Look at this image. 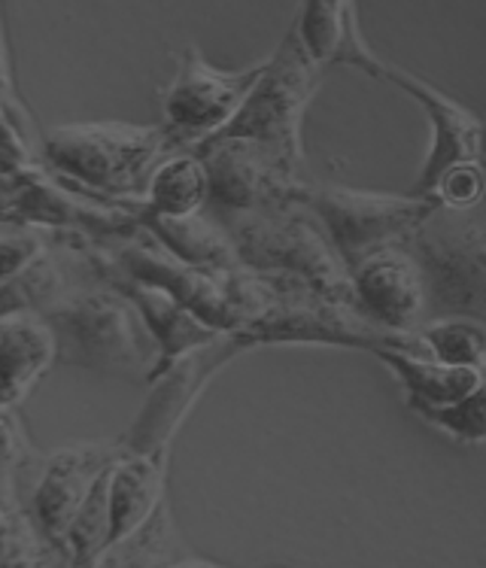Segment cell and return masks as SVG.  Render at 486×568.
<instances>
[{
	"instance_id": "7c38bea8",
	"label": "cell",
	"mask_w": 486,
	"mask_h": 568,
	"mask_svg": "<svg viewBox=\"0 0 486 568\" xmlns=\"http://www.w3.org/2000/svg\"><path fill=\"white\" fill-rule=\"evenodd\" d=\"M122 453H125L122 442L77 444L49 456L47 463L37 468L28 508L34 514L40 532L59 550L68 554V532L80 514L82 501L89 499L94 480L104 475Z\"/></svg>"
},
{
	"instance_id": "ba28073f",
	"label": "cell",
	"mask_w": 486,
	"mask_h": 568,
	"mask_svg": "<svg viewBox=\"0 0 486 568\" xmlns=\"http://www.w3.org/2000/svg\"><path fill=\"white\" fill-rule=\"evenodd\" d=\"M302 201L320 216L325 234L344 258L347 271L377 250L407 244L423 220L435 210L432 195H383L347 186L307 183Z\"/></svg>"
},
{
	"instance_id": "d6986e66",
	"label": "cell",
	"mask_w": 486,
	"mask_h": 568,
	"mask_svg": "<svg viewBox=\"0 0 486 568\" xmlns=\"http://www.w3.org/2000/svg\"><path fill=\"white\" fill-rule=\"evenodd\" d=\"M164 465H168V450L122 453L110 480V547H117L134 529H140L155 505L168 496Z\"/></svg>"
},
{
	"instance_id": "4fadbf2b",
	"label": "cell",
	"mask_w": 486,
	"mask_h": 568,
	"mask_svg": "<svg viewBox=\"0 0 486 568\" xmlns=\"http://www.w3.org/2000/svg\"><path fill=\"white\" fill-rule=\"evenodd\" d=\"M362 314L383 328L417 332L426 323V280L405 244L386 246L350 271Z\"/></svg>"
},
{
	"instance_id": "277c9868",
	"label": "cell",
	"mask_w": 486,
	"mask_h": 568,
	"mask_svg": "<svg viewBox=\"0 0 486 568\" xmlns=\"http://www.w3.org/2000/svg\"><path fill=\"white\" fill-rule=\"evenodd\" d=\"M3 222L82 234L98 244L146 232L143 197L101 195L43 162L3 174Z\"/></svg>"
},
{
	"instance_id": "9c48e42d",
	"label": "cell",
	"mask_w": 486,
	"mask_h": 568,
	"mask_svg": "<svg viewBox=\"0 0 486 568\" xmlns=\"http://www.w3.org/2000/svg\"><path fill=\"white\" fill-rule=\"evenodd\" d=\"M246 349H255L253 337L246 332H222L207 344L168 362L162 372L152 374L146 405L140 407L138 419L131 423V429L122 438L125 450H168L176 429L183 426V419L189 417V410L207 389L210 381Z\"/></svg>"
},
{
	"instance_id": "8fae6325",
	"label": "cell",
	"mask_w": 486,
	"mask_h": 568,
	"mask_svg": "<svg viewBox=\"0 0 486 568\" xmlns=\"http://www.w3.org/2000/svg\"><path fill=\"white\" fill-rule=\"evenodd\" d=\"M192 152L201 155L210 174V204L213 213H237V210L274 207L302 201L304 186L311 180L290 171L274 159L265 146L246 138H213L201 140Z\"/></svg>"
},
{
	"instance_id": "8992f818",
	"label": "cell",
	"mask_w": 486,
	"mask_h": 568,
	"mask_svg": "<svg viewBox=\"0 0 486 568\" xmlns=\"http://www.w3.org/2000/svg\"><path fill=\"white\" fill-rule=\"evenodd\" d=\"M241 332L253 337L255 347L320 344V347L368 349L371 356L377 349H405V353L428 356L426 341L419 337V332L383 328L362 314L353 302L325 295L298 280H274V302Z\"/></svg>"
},
{
	"instance_id": "7402d4cb",
	"label": "cell",
	"mask_w": 486,
	"mask_h": 568,
	"mask_svg": "<svg viewBox=\"0 0 486 568\" xmlns=\"http://www.w3.org/2000/svg\"><path fill=\"white\" fill-rule=\"evenodd\" d=\"M174 547H180V541L171 523V501L164 496L143 526L128 535L125 541L110 547L98 566H174L183 562V557H174Z\"/></svg>"
},
{
	"instance_id": "9a60e30c",
	"label": "cell",
	"mask_w": 486,
	"mask_h": 568,
	"mask_svg": "<svg viewBox=\"0 0 486 568\" xmlns=\"http://www.w3.org/2000/svg\"><path fill=\"white\" fill-rule=\"evenodd\" d=\"M104 250V246H101ZM104 280H110L117 290H122L134 302V307L143 316V323L150 328V335L155 337V344H159V365H155V372H162L168 362H174L176 356H183L189 349L201 347V344H207L216 335H222L220 328H213L207 325L201 316L192 311V307H185L180 298H176L174 292H168L164 286H155V283H143V280L125 277V274H119L110 267L104 253ZM152 372V374H155Z\"/></svg>"
},
{
	"instance_id": "d4e9b609",
	"label": "cell",
	"mask_w": 486,
	"mask_h": 568,
	"mask_svg": "<svg viewBox=\"0 0 486 568\" xmlns=\"http://www.w3.org/2000/svg\"><path fill=\"white\" fill-rule=\"evenodd\" d=\"M419 417L428 419L432 426H438L441 432H447L456 442H486V377L480 381L475 393H468L459 402H453V405L428 407Z\"/></svg>"
},
{
	"instance_id": "ffe728a7",
	"label": "cell",
	"mask_w": 486,
	"mask_h": 568,
	"mask_svg": "<svg viewBox=\"0 0 486 568\" xmlns=\"http://www.w3.org/2000/svg\"><path fill=\"white\" fill-rule=\"evenodd\" d=\"M143 222L176 258L189 265L222 267V271L246 267L229 229L210 210H198L189 216H143Z\"/></svg>"
},
{
	"instance_id": "3957f363",
	"label": "cell",
	"mask_w": 486,
	"mask_h": 568,
	"mask_svg": "<svg viewBox=\"0 0 486 568\" xmlns=\"http://www.w3.org/2000/svg\"><path fill=\"white\" fill-rule=\"evenodd\" d=\"M180 152L164 125L85 122L43 134V164L113 197H143L155 168Z\"/></svg>"
},
{
	"instance_id": "6da1fadb",
	"label": "cell",
	"mask_w": 486,
	"mask_h": 568,
	"mask_svg": "<svg viewBox=\"0 0 486 568\" xmlns=\"http://www.w3.org/2000/svg\"><path fill=\"white\" fill-rule=\"evenodd\" d=\"M43 316L59 341V365L150 383L159 344L134 302L110 280L82 283Z\"/></svg>"
},
{
	"instance_id": "603a6c76",
	"label": "cell",
	"mask_w": 486,
	"mask_h": 568,
	"mask_svg": "<svg viewBox=\"0 0 486 568\" xmlns=\"http://www.w3.org/2000/svg\"><path fill=\"white\" fill-rule=\"evenodd\" d=\"M122 459V456H119ZM117 459V463H119ZM107 468L104 475L94 480L89 499L82 501L77 520L68 532V557L70 566H98L101 557L110 547V480H113V468Z\"/></svg>"
},
{
	"instance_id": "5b68a950",
	"label": "cell",
	"mask_w": 486,
	"mask_h": 568,
	"mask_svg": "<svg viewBox=\"0 0 486 568\" xmlns=\"http://www.w3.org/2000/svg\"><path fill=\"white\" fill-rule=\"evenodd\" d=\"M405 246L426 280V323L444 316L486 323V201L435 204Z\"/></svg>"
},
{
	"instance_id": "7a4b0ae2",
	"label": "cell",
	"mask_w": 486,
	"mask_h": 568,
	"mask_svg": "<svg viewBox=\"0 0 486 568\" xmlns=\"http://www.w3.org/2000/svg\"><path fill=\"white\" fill-rule=\"evenodd\" d=\"M213 216L229 229L246 267L274 280H298L325 295L356 304L344 258L325 234L320 216L304 201Z\"/></svg>"
},
{
	"instance_id": "e0dca14e",
	"label": "cell",
	"mask_w": 486,
	"mask_h": 568,
	"mask_svg": "<svg viewBox=\"0 0 486 568\" xmlns=\"http://www.w3.org/2000/svg\"><path fill=\"white\" fill-rule=\"evenodd\" d=\"M0 362H3V407H16L34 383L59 362V341L40 311L3 316L0 325Z\"/></svg>"
},
{
	"instance_id": "cb8c5ba5",
	"label": "cell",
	"mask_w": 486,
	"mask_h": 568,
	"mask_svg": "<svg viewBox=\"0 0 486 568\" xmlns=\"http://www.w3.org/2000/svg\"><path fill=\"white\" fill-rule=\"evenodd\" d=\"M426 341L428 356L447 365H477L486 368V323L468 316H444L428 320L417 328Z\"/></svg>"
},
{
	"instance_id": "44dd1931",
	"label": "cell",
	"mask_w": 486,
	"mask_h": 568,
	"mask_svg": "<svg viewBox=\"0 0 486 568\" xmlns=\"http://www.w3.org/2000/svg\"><path fill=\"white\" fill-rule=\"evenodd\" d=\"M210 204L207 164L192 150L168 155L143 195V216H189Z\"/></svg>"
},
{
	"instance_id": "4316f807",
	"label": "cell",
	"mask_w": 486,
	"mask_h": 568,
	"mask_svg": "<svg viewBox=\"0 0 486 568\" xmlns=\"http://www.w3.org/2000/svg\"><path fill=\"white\" fill-rule=\"evenodd\" d=\"M477 162H480V168H484V174H486V122H484V140H480V159H477Z\"/></svg>"
},
{
	"instance_id": "30bf717a",
	"label": "cell",
	"mask_w": 486,
	"mask_h": 568,
	"mask_svg": "<svg viewBox=\"0 0 486 568\" xmlns=\"http://www.w3.org/2000/svg\"><path fill=\"white\" fill-rule=\"evenodd\" d=\"M262 68L265 61L246 70H220L195 47L185 49L174 82L164 94L162 125L176 150H192L201 140L213 138L229 125L259 80Z\"/></svg>"
},
{
	"instance_id": "52a82bcc",
	"label": "cell",
	"mask_w": 486,
	"mask_h": 568,
	"mask_svg": "<svg viewBox=\"0 0 486 568\" xmlns=\"http://www.w3.org/2000/svg\"><path fill=\"white\" fill-rule=\"evenodd\" d=\"M320 77H323V64L307 52L304 40L292 24L286 37L280 40V47L274 49V55L265 59V68L259 73L241 110L216 134L253 140L286 164L290 171L302 174V125L307 104L320 89Z\"/></svg>"
},
{
	"instance_id": "5bb4252c",
	"label": "cell",
	"mask_w": 486,
	"mask_h": 568,
	"mask_svg": "<svg viewBox=\"0 0 486 568\" xmlns=\"http://www.w3.org/2000/svg\"><path fill=\"white\" fill-rule=\"evenodd\" d=\"M383 80L398 85L407 92L428 116L432 125V146H428L426 162L419 171V180L414 192L417 195H432L441 176L447 174L456 164H468L480 159V140H484V119H477L468 106L453 101L438 89H432L428 82L417 80L414 73L402 68L383 64Z\"/></svg>"
},
{
	"instance_id": "ac0fdd59",
	"label": "cell",
	"mask_w": 486,
	"mask_h": 568,
	"mask_svg": "<svg viewBox=\"0 0 486 568\" xmlns=\"http://www.w3.org/2000/svg\"><path fill=\"white\" fill-rule=\"evenodd\" d=\"M377 359L393 372L407 398V407L414 414H423L428 407L453 405L468 393H475L486 377V368L477 365H447L435 356L423 353H405V349H377Z\"/></svg>"
},
{
	"instance_id": "2e32d148",
	"label": "cell",
	"mask_w": 486,
	"mask_h": 568,
	"mask_svg": "<svg viewBox=\"0 0 486 568\" xmlns=\"http://www.w3.org/2000/svg\"><path fill=\"white\" fill-rule=\"evenodd\" d=\"M295 31L304 47L323 68L365 70L374 80H383V61H377L362 43L356 24V0H302L295 16Z\"/></svg>"
},
{
	"instance_id": "484cf974",
	"label": "cell",
	"mask_w": 486,
	"mask_h": 568,
	"mask_svg": "<svg viewBox=\"0 0 486 568\" xmlns=\"http://www.w3.org/2000/svg\"><path fill=\"white\" fill-rule=\"evenodd\" d=\"M432 197L447 207H477L486 201V174L480 162L456 164L447 174L441 176Z\"/></svg>"
}]
</instances>
